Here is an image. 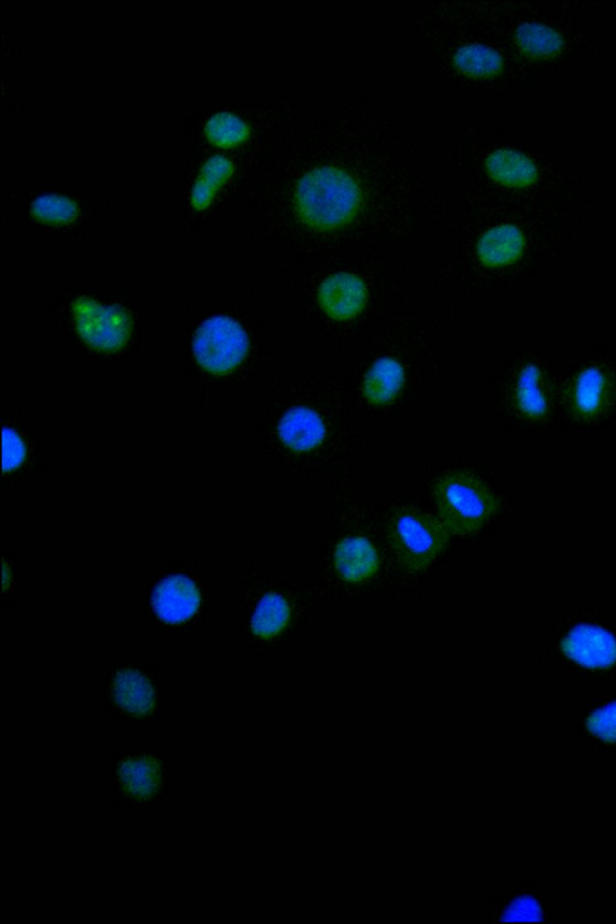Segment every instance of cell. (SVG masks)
I'll list each match as a JSON object with an SVG mask.
<instances>
[{
  "label": "cell",
  "mask_w": 616,
  "mask_h": 924,
  "mask_svg": "<svg viewBox=\"0 0 616 924\" xmlns=\"http://www.w3.org/2000/svg\"><path fill=\"white\" fill-rule=\"evenodd\" d=\"M150 604L161 623L178 626L198 615L203 604V591L191 575L169 573L155 582Z\"/></svg>",
  "instance_id": "8992f818"
},
{
  "label": "cell",
  "mask_w": 616,
  "mask_h": 924,
  "mask_svg": "<svg viewBox=\"0 0 616 924\" xmlns=\"http://www.w3.org/2000/svg\"><path fill=\"white\" fill-rule=\"evenodd\" d=\"M515 403L521 413L532 421L547 415L549 399L544 389L543 372L537 364H527L521 370L515 385Z\"/></svg>",
  "instance_id": "e0dca14e"
},
{
  "label": "cell",
  "mask_w": 616,
  "mask_h": 924,
  "mask_svg": "<svg viewBox=\"0 0 616 924\" xmlns=\"http://www.w3.org/2000/svg\"><path fill=\"white\" fill-rule=\"evenodd\" d=\"M563 652L587 669H609L616 662V639L604 627L582 624L563 642Z\"/></svg>",
  "instance_id": "ba28073f"
},
{
  "label": "cell",
  "mask_w": 616,
  "mask_h": 924,
  "mask_svg": "<svg viewBox=\"0 0 616 924\" xmlns=\"http://www.w3.org/2000/svg\"><path fill=\"white\" fill-rule=\"evenodd\" d=\"M609 394V379L599 366L584 368L573 386V406L582 416L596 415L605 408Z\"/></svg>",
  "instance_id": "2e32d148"
},
{
  "label": "cell",
  "mask_w": 616,
  "mask_h": 924,
  "mask_svg": "<svg viewBox=\"0 0 616 924\" xmlns=\"http://www.w3.org/2000/svg\"><path fill=\"white\" fill-rule=\"evenodd\" d=\"M234 164L224 155H213L199 171L194 183L191 202L196 210H204L220 188L233 175Z\"/></svg>",
  "instance_id": "ac0fdd59"
},
{
  "label": "cell",
  "mask_w": 616,
  "mask_h": 924,
  "mask_svg": "<svg viewBox=\"0 0 616 924\" xmlns=\"http://www.w3.org/2000/svg\"><path fill=\"white\" fill-rule=\"evenodd\" d=\"M587 727L598 739L606 742H616V702L596 711L589 720Z\"/></svg>",
  "instance_id": "cb8c5ba5"
},
{
  "label": "cell",
  "mask_w": 616,
  "mask_h": 924,
  "mask_svg": "<svg viewBox=\"0 0 616 924\" xmlns=\"http://www.w3.org/2000/svg\"><path fill=\"white\" fill-rule=\"evenodd\" d=\"M32 214L41 222L67 224L77 219L79 208L77 202L68 197L61 194H44L34 200Z\"/></svg>",
  "instance_id": "603a6c76"
},
{
  "label": "cell",
  "mask_w": 616,
  "mask_h": 924,
  "mask_svg": "<svg viewBox=\"0 0 616 924\" xmlns=\"http://www.w3.org/2000/svg\"><path fill=\"white\" fill-rule=\"evenodd\" d=\"M250 132L248 122L229 111L214 113L205 125L208 139L219 147H234L246 141Z\"/></svg>",
  "instance_id": "7402d4cb"
},
{
  "label": "cell",
  "mask_w": 616,
  "mask_h": 924,
  "mask_svg": "<svg viewBox=\"0 0 616 924\" xmlns=\"http://www.w3.org/2000/svg\"><path fill=\"white\" fill-rule=\"evenodd\" d=\"M542 920L539 903L528 895L512 902L503 916V921L506 922H539Z\"/></svg>",
  "instance_id": "484cf974"
},
{
  "label": "cell",
  "mask_w": 616,
  "mask_h": 924,
  "mask_svg": "<svg viewBox=\"0 0 616 924\" xmlns=\"http://www.w3.org/2000/svg\"><path fill=\"white\" fill-rule=\"evenodd\" d=\"M448 530L440 518L401 505L388 522L393 552L405 569L420 572L432 565L448 541Z\"/></svg>",
  "instance_id": "3957f363"
},
{
  "label": "cell",
  "mask_w": 616,
  "mask_h": 924,
  "mask_svg": "<svg viewBox=\"0 0 616 924\" xmlns=\"http://www.w3.org/2000/svg\"><path fill=\"white\" fill-rule=\"evenodd\" d=\"M4 443V472L9 473L19 469L26 459L27 448L19 433L6 428L3 431Z\"/></svg>",
  "instance_id": "d4e9b609"
},
{
  "label": "cell",
  "mask_w": 616,
  "mask_h": 924,
  "mask_svg": "<svg viewBox=\"0 0 616 924\" xmlns=\"http://www.w3.org/2000/svg\"><path fill=\"white\" fill-rule=\"evenodd\" d=\"M515 41L529 57L551 58L565 48L564 37L553 27L541 22H524L515 31Z\"/></svg>",
  "instance_id": "d6986e66"
},
{
  "label": "cell",
  "mask_w": 616,
  "mask_h": 924,
  "mask_svg": "<svg viewBox=\"0 0 616 924\" xmlns=\"http://www.w3.org/2000/svg\"><path fill=\"white\" fill-rule=\"evenodd\" d=\"M525 249L524 231L517 225L505 223L485 231L477 243V255L486 268H505L517 263Z\"/></svg>",
  "instance_id": "8fae6325"
},
{
  "label": "cell",
  "mask_w": 616,
  "mask_h": 924,
  "mask_svg": "<svg viewBox=\"0 0 616 924\" xmlns=\"http://www.w3.org/2000/svg\"><path fill=\"white\" fill-rule=\"evenodd\" d=\"M365 281L351 272H339L326 278L319 289V302L324 313L334 321H351L367 303Z\"/></svg>",
  "instance_id": "52a82bcc"
},
{
  "label": "cell",
  "mask_w": 616,
  "mask_h": 924,
  "mask_svg": "<svg viewBox=\"0 0 616 924\" xmlns=\"http://www.w3.org/2000/svg\"><path fill=\"white\" fill-rule=\"evenodd\" d=\"M74 317L82 340L100 351L121 349L131 331V320L123 309L107 308L89 298L75 302Z\"/></svg>",
  "instance_id": "5b68a950"
},
{
  "label": "cell",
  "mask_w": 616,
  "mask_h": 924,
  "mask_svg": "<svg viewBox=\"0 0 616 924\" xmlns=\"http://www.w3.org/2000/svg\"><path fill=\"white\" fill-rule=\"evenodd\" d=\"M453 64L472 78H489L499 74L505 62L497 50L482 43H468L455 51Z\"/></svg>",
  "instance_id": "ffe728a7"
},
{
  "label": "cell",
  "mask_w": 616,
  "mask_h": 924,
  "mask_svg": "<svg viewBox=\"0 0 616 924\" xmlns=\"http://www.w3.org/2000/svg\"><path fill=\"white\" fill-rule=\"evenodd\" d=\"M485 169L495 182L512 188H526L538 179V169L532 159L509 149L491 153L486 158Z\"/></svg>",
  "instance_id": "4fadbf2b"
},
{
  "label": "cell",
  "mask_w": 616,
  "mask_h": 924,
  "mask_svg": "<svg viewBox=\"0 0 616 924\" xmlns=\"http://www.w3.org/2000/svg\"><path fill=\"white\" fill-rule=\"evenodd\" d=\"M114 701L129 713L147 715L154 706V689L149 677L125 669L118 673L112 683Z\"/></svg>",
  "instance_id": "9a60e30c"
},
{
  "label": "cell",
  "mask_w": 616,
  "mask_h": 924,
  "mask_svg": "<svg viewBox=\"0 0 616 924\" xmlns=\"http://www.w3.org/2000/svg\"><path fill=\"white\" fill-rule=\"evenodd\" d=\"M334 566L342 581L362 584L374 578L381 566L378 549L362 534H350L335 548Z\"/></svg>",
  "instance_id": "9c48e42d"
},
{
  "label": "cell",
  "mask_w": 616,
  "mask_h": 924,
  "mask_svg": "<svg viewBox=\"0 0 616 924\" xmlns=\"http://www.w3.org/2000/svg\"><path fill=\"white\" fill-rule=\"evenodd\" d=\"M279 438L294 453L317 450L326 439L323 418L310 408L297 406L286 411L279 423Z\"/></svg>",
  "instance_id": "30bf717a"
},
{
  "label": "cell",
  "mask_w": 616,
  "mask_h": 924,
  "mask_svg": "<svg viewBox=\"0 0 616 924\" xmlns=\"http://www.w3.org/2000/svg\"><path fill=\"white\" fill-rule=\"evenodd\" d=\"M119 773L125 791L137 799L151 797L161 785V767L152 759L128 760Z\"/></svg>",
  "instance_id": "44dd1931"
},
{
  "label": "cell",
  "mask_w": 616,
  "mask_h": 924,
  "mask_svg": "<svg viewBox=\"0 0 616 924\" xmlns=\"http://www.w3.org/2000/svg\"><path fill=\"white\" fill-rule=\"evenodd\" d=\"M438 518L454 536L477 532L497 511L492 490L474 473L452 471L434 489Z\"/></svg>",
  "instance_id": "7a4b0ae2"
},
{
  "label": "cell",
  "mask_w": 616,
  "mask_h": 924,
  "mask_svg": "<svg viewBox=\"0 0 616 924\" xmlns=\"http://www.w3.org/2000/svg\"><path fill=\"white\" fill-rule=\"evenodd\" d=\"M250 340L245 329L229 317H213L196 331L193 351L198 364L211 373L236 369L245 360Z\"/></svg>",
  "instance_id": "277c9868"
},
{
  "label": "cell",
  "mask_w": 616,
  "mask_h": 924,
  "mask_svg": "<svg viewBox=\"0 0 616 924\" xmlns=\"http://www.w3.org/2000/svg\"><path fill=\"white\" fill-rule=\"evenodd\" d=\"M405 382L404 365L395 358L383 356L367 370L363 382V394L375 406H384L397 398Z\"/></svg>",
  "instance_id": "7c38bea8"
},
{
  "label": "cell",
  "mask_w": 616,
  "mask_h": 924,
  "mask_svg": "<svg viewBox=\"0 0 616 924\" xmlns=\"http://www.w3.org/2000/svg\"><path fill=\"white\" fill-rule=\"evenodd\" d=\"M292 616L293 610L289 599L279 592L269 591L256 601L249 625L255 637L271 640L290 626Z\"/></svg>",
  "instance_id": "5bb4252c"
},
{
  "label": "cell",
  "mask_w": 616,
  "mask_h": 924,
  "mask_svg": "<svg viewBox=\"0 0 616 924\" xmlns=\"http://www.w3.org/2000/svg\"><path fill=\"white\" fill-rule=\"evenodd\" d=\"M362 204L360 183L336 167L313 169L296 184L297 214L313 229L327 231L345 227L355 219Z\"/></svg>",
  "instance_id": "6da1fadb"
}]
</instances>
